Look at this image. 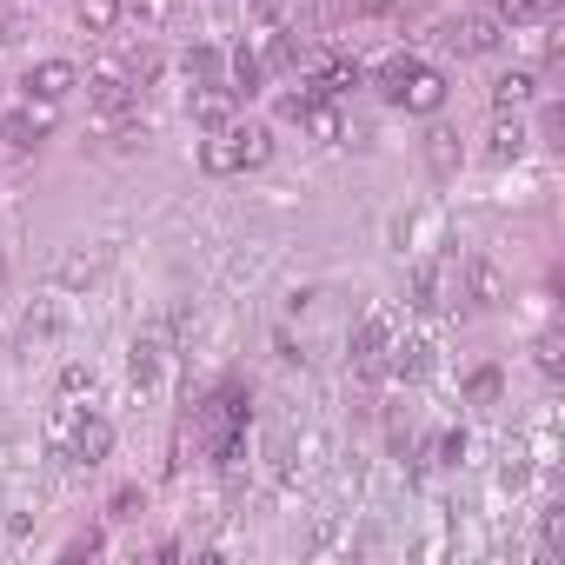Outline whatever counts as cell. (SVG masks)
Here are the masks:
<instances>
[{
    "label": "cell",
    "instance_id": "5b68a950",
    "mask_svg": "<svg viewBox=\"0 0 565 565\" xmlns=\"http://www.w3.org/2000/svg\"><path fill=\"white\" fill-rule=\"evenodd\" d=\"M386 347H393L386 313H366L360 333H353V366H360V373H380V366H386Z\"/></svg>",
    "mask_w": 565,
    "mask_h": 565
},
{
    "label": "cell",
    "instance_id": "603a6c76",
    "mask_svg": "<svg viewBox=\"0 0 565 565\" xmlns=\"http://www.w3.org/2000/svg\"><path fill=\"white\" fill-rule=\"evenodd\" d=\"M100 273V259H87V253H74V259H61V287H87V279Z\"/></svg>",
    "mask_w": 565,
    "mask_h": 565
},
{
    "label": "cell",
    "instance_id": "484cf974",
    "mask_svg": "<svg viewBox=\"0 0 565 565\" xmlns=\"http://www.w3.org/2000/svg\"><path fill=\"white\" fill-rule=\"evenodd\" d=\"M525 472H532V466H525V446H505V466H499V479L519 492V486H525Z\"/></svg>",
    "mask_w": 565,
    "mask_h": 565
},
{
    "label": "cell",
    "instance_id": "9c48e42d",
    "mask_svg": "<svg viewBox=\"0 0 565 565\" xmlns=\"http://www.w3.org/2000/svg\"><path fill=\"white\" fill-rule=\"evenodd\" d=\"M87 100L114 120V114H127V107H134V87H127V74H114V67H107V74H94V81H87Z\"/></svg>",
    "mask_w": 565,
    "mask_h": 565
},
{
    "label": "cell",
    "instance_id": "4fadbf2b",
    "mask_svg": "<svg viewBox=\"0 0 565 565\" xmlns=\"http://www.w3.org/2000/svg\"><path fill=\"white\" fill-rule=\"evenodd\" d=\"M353 87H360V61H327V67H320V81H313V94H320V100L353 94Z\"/></svg>",
    "mask_w": 565,
    "mask_h": 565
},
{
    "label": "cell",
    "instance_id": "4316f807",
    "mask_svg": "<svg viewBox=\"0 0 565 565\" xmlns=\"http://www.w3.org/2000/svg\"><path fill=\"white\" fill-rule=\"evenodd\" d=\"M140 512H147V492L140 486H120L114 492V519H140Z\"/></svg>",
    "mask_w": 565,
    "mask_h": 565
},
{
    "label": "cell",
    "instance_id": "52a82bcc",
    "mask_svg": "<svg viewBox=\"0 0 565 565\" xmlns=\"http://www.w3.org/2000/svg\"><path fill=\"white\" fill-rule=\"evenodd\" d=\"M160 360H167V327H147V333H134V353H127V373L147 386L153 373H160Z\"/></svg>",
    "mask_w": 565,
    "mask_h": 565
},
{
    "label": "cell",
    "instance_id": "f546056e",
    "mask_svg": "<svg viewBox=\"0 0 565 565\" xmlns=\"http://www.w3.org/2000/svg\"><path fill=\"white\" fill-rule=\"evenodd\" d=\"M94 552H100V532H81V539L67 545V558H94Z\"/></svg>",
    "mask_w": 565,
    "mask_h": 565
},
{
    "label": "cell",
    "instance_id": "d6986e66",
    "mask_svg": "<svg viewBox=\"0 0 565 565\" xmlns=\"http://www.w3.org/2000/svg\"><path fill=\"white\" fill-rule=\"evenodd\" d=\"M300 120H307V134H313V140H327V147H333V140H347V120H340V114H333L327 100H313V107H307Z\"/></svg>",
    "mask_w": 565,
    "mask_h": 565
},
{
    "label": "cell",
    "instance_id": "30bf717a",
    "mask_svg": "<svg viewBox=\"0 0 565 565\" xmlns=\"http://www.w3.org/2000/svg\"><path fill=\"white\" fill-rule=\"evenodd\" d=\"M233 100H239L233 87H200V94H193V120H200L206 134H220V127H233Z\"/></svg>",
    "mask_w": 565,
    "mask_h": 565
},
{
    "label": "cell",
    "instance_id": "d4e9b609",
    "mask_svg": "<svg viewBox=\"0 0 565 565\" xmlns=\"http://www.w3.org/2000/svg\"><path fill=\"white\" fill-rule=\"evenodd\" d=\"M433 459H439V466H459V459H466V433H439V439H433Z\"/></svg>",
    "mask_w": 565,
    "mask_h": 565
},
{
    "label": "cell",
    "instance_id": "7c38bea8",
    "mask_svg": "<svg viewBox=\"0 0 565 565\" xmlns=\"http://www.w3.org/2000/svg\"><path fill=\"white\" fill-rule=\"evenodd\" d=\"M532 94H539V81H532V74H499V81H492V107H499V114H519Z\"/></svg>",
    "mask_w": 565,
    "mask_h": 565
},
{
    "label": "cell",
    "instance_id": "ac0fdd59",
    "mask_svg": "<svg viewBox=\"0 0 565 565\" xmlns=\"http://www.w3.org/2000/svg\"><path fill=\"white\" fill-rule=\"evenodd\" d=\"M233 147H239V167H266L273 160V134L266 127H233Z\"/></svg>",
    "mask_w": 565,
    "mask_h": 565
},
{
    "label": "cell",
    "instance_id": "2e32d148",
    "mask_svg": "<svg viewBox=\"0 0 565 565\" xmlns=\"http://www.w3.org/2000/svg\"><path fill=\"white\" fill-rule=\"evenodd\" d=\"M74 14L87 34H114L120 28V0H74Z\"/></svg>",
    "mask_w": 565,
    "mask_h": 565
},
{
    "label": "cell",
    "instance_id": "83f0119b",
    "mask_svg": "<svg viewBox=\"0 0 565 565\" xmlns=\"http://www.w3.org/2000/svg\"><path fill=\"white\" fill-rule=\"evenodd\" d=\"M406 74H413V54H393V61L380 67V87H386V94H399V81H406Z\"/></svg>",
    "mask_w": 565,
    "mask_h": 565
},
{
    "label": "cell",
    "instance_id": "7402d4cb",
    "mask_svg": "<svg viewBox=\"0 0 565 565\" xmlns=\"http://www.w3.org/2000/svg\"><path fill=\"white\" fill-rule=\"evenodd\" d=\"M466 399H472V406H492V399H499V366H479V373L466 380Z\"/></svg>",
    "mask_w": 565,
    "mask_h": 565
},
{
    "label": "cell",
    "instance_id": "ffe728a7",
    "mask_svg": "<svg viewBox=\"0 0 565 565\" xmlns=\"http://www.w3.org/2000/svg\"><path fill=\"white\" fill-rule=\"evenodd\" d=\"M426 160H433V173H459V134L433 127V134H426Z\"/></svg>",
    "mask_w": 565,
    "mask_h": 565
},
{
    "label": "cell",
    "instance_id": "6da1fadb",
    "mask_svg": "<svg viewBox=\"0 0 565 565\" xmlns=\"http://www.w3.org/2000/svg\"><path fill=\"white\" fill-rule=\"evenodd\" d=\"M54 107L61 100H28V107H14V114H0V140H8L14 153H28V147H41V134H54Z\"/></svg>",
    "mask_w": 565,
    "mask_h": 565
},
{
    "label": "cell",
    "instance_id": "4dcf8cb0",
    "mask_svg": "<svg viewBox=\"0 0 565 565\" xmlns=\"http://www.w3.org/2000/svg\"><path fill=\"white\" fill-rule=\"evenodd\" d=\"M134 14H147V21H167V14H173V0H134Z\"/></svg>",
    "mask_w": 565,
    "mask_h": 565
},
{
    "label": "cell",
    "instance_id": "8992f818",
    "mask_svg": "<svg viewBox=\"0 0 565 565\" xmlns=\"http://www.w3.org/2000/svg\"><path fill=\"white\" fill-rule=\"evenodd\" d=\"M28 87H34L41 100H67V94L81 87V67H74V61H41V67L28 74Z\"/></svg>",
    "mask_w": 565,
    "mask_h": 565
},
{
    "label": "cell",
    "instance_id": "7a4b0ae2",
    "mask_svg": "<svg viewBox=\"0 0 565 565\" xmlns=\"http://www.w3.org/2000/svg\"><path fill=\"white\" fill-rule=\"evenodd\" d=\"M406 114H439L446 107V74L439 67H426V61H413V74L399 81V94H393Z\"/></svg>",
    "mask_w": 565,
    "mask_h": 565
},
{
    "label": "cell",
    "instance_id": "cb8c5ba5",
    "mask_svg": "<svg viewBox=\"0 0 565 565\" xmlns=\"http://www.w3.org/2000/svg\"><path fill=\"white\" fill-rule=\"evenodd\" d=\"M532 353H539V373H545V380H558V366H565V353H558V333H539V347H532Z\"/></svg>",
    "mask_w": 565,
    "mask_h": 565
},
{
    "label": "cell",
    "instance_id": "f1b7e54d",
    "mask_svg": "<svg viewBox=\"0 0 565 565\" xmlns=\"http://www.w3.org/2000/svg\"><path fill=\"white\" fill-rule=\"evenodd\" d=\"M61 393H67V399L94 393V366H67V373H61Z\"/></svg>",
    "mask_w": 565,
    "mask_h": 565
},
{
    "label": "cell",
    "instance_id": "5bb4252c",
    "mask_svg": "<svg viewBox=\"0 0 565 565\" xmlns=\"http://www.w3.org/2000/svg\"><path fill=\"white\" fill-rule=\"evenodd\" d=\"M486 153H492V160H519V153H525V127H519V114H499V127H492Z\"/></svg>",
    "mask_w": 565,
    "mask_h": 565
},
{
    "label": "cell",
    "instance_id": "e0dca14e",
    "mask_svg": "<svg viewBox=\"0 0 565 565\" xmlns=\"http://www.w3.org/2000/svg\"><path fill=\"white\" fill-rule=\"evenodd\" d=\"M180 67H186V81H193V87H220V74H226V61H220L213 47H186V61H180Z\"/></svg>",
    "mask_w": 565,
    "mask_h": 565
},
{
    "label": "cell",
    "instance_id": "277c9868",
    "mask_svg": "<svg viewBox=\"0 0 565 565\" xmlns=\"http://www.w3.org/2000/svg\"><path fill=\"white\" fill-rule=\"evenodd\" d=\"M446 41H452L459 54H492V47L505 41V21H499V14H459V21L446 28Z\"/></svg>",
    "mask_w": 565,
    "mask_h": 565
},
{
    "label": "cell",
    "instance_id": "44dd1931",
    "mask_svg": "<svg viewBox=\"0 0 565 565\" xmlns=\"http://www.w3.org/2000/svg\"><path fill=\"white\" fill-rule=\"evenodd\" d=\"M439 287H446V273H439L433 259H426V266H413V307H419V313H433V307H439Z\"/></svg>",
    "mask_w": 565,
    "mask_h": 565
},
{
    "label": "cell",
    "instance_id": "ba28073f",
    "mask_svg": "<svg viewBox=\"0 0 565 565\" xmlns=\"http://www.w3.org/2000/svg\"><path fill=\"white\" fill-rule=\"evenodd\" d=\"M466 300H472V307H499V300H505V273H499L492 259H472V266H466Z\"/></svg>",
    "mask_w": 565,
    "mask_h": 565
},
{
    "label": "cell",
    "instance_id": "3957f363",
    "mask_svg": "<svg viewBox=\"0 0 565 565\" xmlns=\"http://www.w3.org/2000/svg\"><path fill=\"white\" fill-rule=\"evenodd\" d=\"M107 452H114V426H107L100 413L74 419V433H67V452H61V459H74V466H100Z\"/></svg>",
    "mask_w": 565,
    "mask_h": 565
},
{
    "label": "cell",
    "instance_id": "8fae6325",
    "mask_svg": "<svg viewBox=\"0 0 565 565\" xmlns=\"http://www.w3.org/2000/svg\"><path fill=\"white\" fill-rule=\"evenodd\" d=\"M386 366H393V380H426L433 373V347L426 340H393L386 347Z\"/></svg>",
    "mask_w": 565,
    "mask_h": 565
},
{
    "label": "cell",
    "instance_id": "9a60e30c",
    "mask_svg": "<svg viewBox=\"0 0 565 565\" xmlns=\"http://www.w3.org/2000/svg\"><path fill=\"white\" fill-rule=\"evenodd\" d=\"M200 167H206V173H239V147H233V127H220V134L200 147Z\"/></svg>",
    "mask_w": 565,
    "mask_h": 565
},
{
    "label": "cell",
    "instance_id": "1f68e13d",
    "mask_svg": "<svg viewBox=\"0 0 565 565\" xmlns=\"http://www.w3.org/2000/svg\"><path fill=\"white\" fill-rule=\"evenodd\" d=\"M353 8H360V14H380V8H393V0H353Z\"/></svg>",
    "mask_w": 565,
    "mask_h": 565
}]
</instances>
